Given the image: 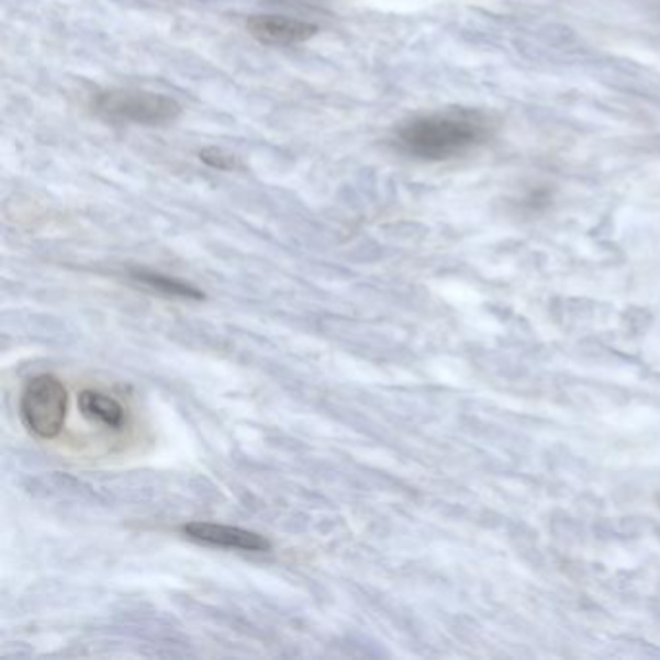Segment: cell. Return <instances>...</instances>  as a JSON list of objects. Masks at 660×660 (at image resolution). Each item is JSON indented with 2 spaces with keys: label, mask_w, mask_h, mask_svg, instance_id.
<instances>
[{
  "label": "cell",
  "mask_w": 660,
  "mask_h": 660,
  "mask_svg": "<svg viewBox=\"0 0 660 660\" xmlns=\"http://www.w3.org/2000/svg\"><path fill=\"white\" fill-rule=\"evenodd\" d=\"M80 411L86 418L105 424L109 428H121L124 423V409L119 401L105 393L86 390L78 398Z\"/></svg>",
  "instance_id": "obj_6"
},
{
  "label": "cell",
  "mask_w": 660,
  "mask_h": 660,
  "mask_svg": "<svg viewBox=\"0 0 660 660\" xmlns=\"http://www.w3.org/2000/svg\"><path fill=\"white\" fill-rule=\"evenodd\" d=\"M246 30L256 42L276 47L299 45L318 33L316 25L287 16H253L246 22Z\"/></svg>",
  "instance_id": "obj_5"
},
{
  "label": "cell",
  "mask_w": 660,
  "mask_h": 660,
  "mask_svg": "<svg viewBox=\"0 0 660 660\" xmlns=\"http://www.w3.org/2000/svg\"><path fill=\"white\" fill-rule=\"evenodd\" d=\"M68 393L63 382L51 374L35 376L22 393L20 413L25 426L43 440L57 438L65 426Z\"/></svg>",
  "instance_id": "obj_3"
},
{
  "label": "cell",
  "mask_w": 660,
  "mask_h": 660,
  "mask_svg": "<svg viewBox=\"0 0 660 660\" xmlns=\"http://www.w3.org/2000/svg\"><path fill=\"white\" fill-rule=\"evenodd\" d=\"M481 123L463 113L428 114L401 128L403 152L426 161H441L469 152L482 139Z\"/></svg>",
  "instance_id": "obj_1"
},
{
  "label": "cell",
  "mask_w": 660,
  "mask_h": 660,
  "mask_svg": "<svg viewBox=\"0 0 660 660\" xmlns=\"http://www.w3.org/2000/svg\"><path fill=\"white\" fill-rule=\"evenodd\" d=\"M657 504H659V506H660V494H659V496H657Z\"/></svg>",
  "instance_id": "obj_9"
},
{
  "label": "cell",
  "mask_w": 660,
  "mask_h": 660,
  "mask_svg": "<svg viewBox=\"0 0 660 660\" xmlns=\"http://www.w3.org/2000/svg\"><path fill=\"white\" fill-rule=\"evenodd\" d=\"M96 113L111 123L164 126L177 119L180 105L164 93L142 90H111L96 99Z\"/></svg>",
  "instance_id": "obj_2"
},
{
  "label": "cell",
  "mask_w": 660,
  "mask_h": 660,
  "mask_svg": "<svg viewBox=\"0 0 660 660\" xmlns=\"http://www.w3.org/2000/svg\"><path fill=\"white\" fill-rule=\"evenodd\" d=\"M136 279L142 281L144 286H149L155 291H161L165 294H172V297H182V299H204V294L200 293L194 287L187 286L182 281L177 279L165 278L159 273H146V271H138Z\"/></svg>",
  "instance_id": "obj_7"
},
{
  "label": "cell",
  "mask_w": 660,
  "mask_h": 660,
  "mask_svg": "<svg viewBox=\"0 0 660 660\" xmlns=\"http://www.w3.org/2000/svg\"><path fill=\"white\" fill-rule=\"evenodd\" d=\"M200 159H202L204 164L210 165V167H213V169H220V171H231V169L237 167V159H235L233 155L225 154V152L215 149V147L204 149V152L200 154Z\"/></svg>",
  "instance_id": "obj_8"
},
{
  "label": "cell",
  "mask_w": 660,
  "mask_h": 660,
  "mask_svg": "<svg viewBox=\"0 0 660 660\" xmlns=\"http://www.w3.org/2000/svg\"><path fill=\"white\" fill-rule=\"evenodd\" d=\"M182 533L192 540L212 545V547L228 548V550H245V552H268L271 545L266 538L254 530L228 527L220 523H188Z\"/></svg>",
  "instance_id": "obj_4"
}]
</instances>
